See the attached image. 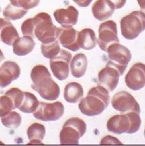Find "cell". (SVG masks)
I'll return each mask as SVG.
<instances>
[{
  "label": "cell",
  "instance_id": "obj_11",
  "mask_svg": "<svg viewBox=\"0 0 145 146\" xmlns=\"http://www.w3.org/2000/svg\"><path fill=\"white\" fill-rule=\"evenodd\" d=\"M120 76L122 74L119 67L109 61L106 67L98 73V85L105 87L108 91H113L117 87Z\"/></svg>",
  "mask_w": 145,
  "mask_h": 146
},
{
  "label": "cell",
  "instance_id": "obj_9",
  "mask_svg": "<svg viewBox=\"0 0 145 146\" xmlns=\"http://www.w3.org/2000/svg\"><path fill=\"white\" fill-rule=\"evenodd\" d=\"M113 108L121 113H140V106L129 92L122 90L114 95L111 101Z\"/></svg>",
  "mask_w": 145,
  "mask_h": 146
},
{
  "label": "cell",
  "instance_id": "obj_12",
  "mask_svg": "<svg viewBox=\"0 0 145 146\" xmlns=\"http://www.w3.org/2000/svg\"><path fill=\"white\" fill-rule=\"evenodd\" d=\"M107 52L110 61L119 67L122 75L131 59L130 50L125 46L119 44V43H115L109 46Z\"/></svg>",
  "mask_w": 145,
  "mask_h": 146
},
{
  "label": "cell",
  "instance_id": "obj_32",
  "mask_svg": "<svg viewBox=\"0 0 145 146\" xmlns=\"http://www.w3.org/2000/svg\"><path fill=\"white\" fill-rule=\"evenodd\" d=\"M112 3L115 9H120L126 4V0H110Z\"/></svg>",
  "mask_w": 145,
  "mask_h": 146
},
{
  "label": "cell",
  "instance_id": "obj_5",
  "mask_svg": "<svg viewBox=\"0 0 145 146\" xmlns=\"http://www.w3.org/2000/svg\"><path fill=\"white\" fill-rule=\"evenodd\" d=\"M122 36L126 40H134L145 30V14L143 11H134L120 20Z\"/></svg>",
  "mask_w": 145,
  "mask_h": 146
},
{
  "label": "cell",
  "instance_id": "obj_20",
  "mask_svg": "<svg viewBox=\"0 0 145 146\" xmlns=\"http://www.w3.org/2000/svg\"><path fill=\"white\" fill-rule=\"evenodd\" d=\"M77 44L80 48L91 50L97 44L96 35L93 29H84L77 34Z\"/></svg>",
  "mask_w": 145,
  "mask_h": 146
},
{
  "label": "cell",
  "instance_id": "obj_10",
  "mask_svg": "<svg viewBox=\"0 0 145 146\" xmlns=\"http://www.w3.org/2000/svg\"><path fill=\"white\" fill-rule=\"evenodd\" d=\"M72 55L70 52L61 49L60 52L56 57L50 59V68L53 76L58 80L66 79L70 74V62Z\"/></svg>",
  "mask_w": 145,
  "mask_h": 146
},
{
  "label": "cell",
  "instance_id": "obj_1",
  "mask_svg": "<svg viewBox=\"0 0 145 146\" xmlns=\"http://www.w3.org/2000/svg\"><path fill=\"white\" fill-rule=\"evenodd\" d=\"M32 80V89L36 90L44 99L53 101L58 99L60 95V87L52 78L47 67L38 65L33 67L31 72Z\"/></svg>",
  "mask_w": 145,
  "mask_h": 146
},
{
  "label": "cell",
  "instance_id": "obj_3",
  "mask_svg": "<svg viewBox=\"0 0 145 146\" xmlns=\"http://www.w3.org/2000/svg\"><path fill=\"white\" fill-rule=\"evenodd\" d=\"M140 125V114L128 112L110 118L107 123V127L109 132L115 134H134L139 131Z\"/></svg>",
  "mask_w": 145,
  "mask_h": 146
},
{
  "label": "cell",
  "instance_id": "obj_14",
  "mask_svg": "<svg viewBox=\"0 0 145 146\" xmlns=\"http://www.w3.org/2000/svg\"><path fill=\"white\" fill-rule=\"evenodd\" d=\"M77 31L72 27L58 28L56 39L62 47L76 52L80 48L77 44Z\"/></svg>",
  "mask_w": 145,
  "mask_h": 146
},
{
  "label": "cell",
  "instance_id": "obj_23",
  "mask_svg": "<svg viewBox=\"0 0 145 146\" xmlns=\"http://www.w3.org/2000/svg\"><path fill=\"white\" fill-rule=\"evenodd\" d=\"M45 127L43 124L34 123L28 128L27 135L29 139V144H42V141L45 136Z\"/></svg>",
  "mask_w": 145,
  "mask_h": 146
},
{
  "label": "cell",
  "instance_id": "obj_21",
  "mask_svg": "<svg viewBox=\"0 0 145 146\" xmlns=\"http://www.w3.org/2000/svg\"><path fill=\"white\" fill-rule=\"evenodd\" d=\"M87 57L84 53L76 54L73 59H71L70 70L72 75L77 78L83 77L87 70Z\"/></svg>",
  "mask_w": 145,
  "mask_h": 146
},
{
  "label": "cell",
  "instance_id": "obj_34",
  "mask_svg": "<svg viewBox=\"0 0 145 146\" xmlns=\"http://www.w3.org/2000/svg\"><path fill=\"white\" fill-rule=\"evenodd\" d=\"M137 2L140 7L141 11H143L145 14V0H137Z\"/></svg>",
  "mask_w": 145,
  "mask_h": 146
},
{
  "label": "cell",
  "instance_id": "obj_25",
  "mask_svg": "<svg viewBox=\"0 0 145 146\" xmlns=\"http://www.w3.org/2000/svg\"><path fill=\"white\" fill-rule=\"evenodd\" d=\"M28 10L23 9L20 7H15L12 4L7 5L3 10V15L6 19L9 20H16L21 19L28 13Z\"/></svg>",
  "mask_w": 145,
  "mask_h": 146
},
{
  "label": "cell",
  "instance_id": "obj_36",
  "mask_svg": "<svg viewBox=\"0 0 145 146\" xmlns=\"http://www.w3.org/2000/svg\"><path fill=\"white\" fill-rule=\"evenodd\" d=\"M144 137H145V130H144Z\"/></svg>",
  "mask_w": 145,
  "mask_h": 146
},
{
  "label": "cell",
  "instance_id": "obj_15",
  "mask_svg": "<svg viewBox=\"0 0 145 146\" xmlns=\"http://www.w3.org/2000/svg\"><path fill=\"white\" fill-rule=\"evenodd\" d=\"M20 75L19 66L13 61H5L0 66V87L9 86Z\"/></svg>",
  "mask_w": 145,
  "mask_h": 146
},
{
  "label": "cell",
  "instance_id": "obj_29",
  "mask_svg": "<svg viewBox=\"0 0 145 146\" xmlns=\"http://www.w3.org/2000/svg\"><path fill=\"white\" fill-rule=\"evenodd\" d=\"M15 109L13 102L7 95L0 96V117L5 116Z\"/></svg>",
  "mask_w": 145,
  "mask_h": 146
},
{
  "label": "cell",
  "instance_id": "obj_8",
  "mask_svg": "<svg viewBox=\"0 0 145 146\" xmlns=\"http://www.w3.org/2000/svg\"><path fill=\"white\" fill-rule=\"evenodd\" d=\"M119 42V40L118 37L117 24L115 21L107 20L100 24L97 43L103 51L107 52L109 46Z\"/></svg>",
  "mask_w": 145,
  "mask_h": 146
},
{
  "label": "cell",
  "instance_id": "obj_24",
  "mask_svg": "<svg viewBox=\"0 0 145 146\" xmlns=\"http://www.w3.org/2000/svg\"><path fill=\"white\" fill-rule=\"evenodd\" d=\"M24 99L19 107V110L24 113H33L37 108L40 102L37 98L30 92H24Z\"/></svg>",
  "mask_w": 145,
  "mask_h": 146
},
{
  "label": "cell",
  "instance_id": "obj_26",
  "mask_svg": "<svg viewBox=\"0 0 145 146\" xmlns=\"http://www.w3.org/2000/svg\"><path fill=\"white\" fill-rule=\"evenodd\" d=\"M60 51H61L60 44L59 41L56 40L50 43L42 44L41 45V52L43 56L48 59L54 58L60 52Z\"/></svg>",
  "mask_w": 145,
  "mask_h": 146
},
{
  "label": "cell",
  "instance_id": "obj_4",
  "mask_svg": "<svg viewBox=\"0 0 145 146\" xmlns=\"http://www.w3.org/2000/svg\"><path fill=\"white\" fill-rule=\"evenodd\" d=\"M33 19L35 37L42 44L50 43L56 40L58 28L52 23L51 16L46 12L38 13Z\"/></svg>",
  "mask_w": 145,
  "mask_h": 146
},
{
  "label": "cell",
  "instance_id": "obj_7",
  "mask_svg": "<svg viewBox=\"0 0 145 146\" xmlns=\"http://www.w3.org/2000/svg\"><path fill=\"white\" fill-rule=\"evenodd\" d=\"M65 112L64 105L61 102L43 103L40 102L37 108L33 112V116L40 121H56L60 119Z\"/></svg>",
  "mask_w": 145,
  "mask_h": 146
},
{
  "label": "cell",
  "instance_id": "obj_19",
  "mask_svg": "<svg viewBox=\"0 0 145 146\" xmlns=\"http://www.w3.org/2000/svg\"><path fill=\"white\" fill-rule=\"evenodd\" d=\"M36 43L32 37L28 36H24L23 37H19L13 43V52L17 56H26L29 54L35 48Z\"/></svg>",
  "mask_w": 145,
  "mask_h": 146
},
{
  "label": "cell",
  "instance_id": "obj_31",
  "mask_svg": "<svg viewBox=\"0 0 145 146\" xmlns=\"http://www.w3.org/2000/svg\"><path fill=\"white\" fill-rule=\"evenodd\" d=\"M21 32L24 36H28L31 37H34V23H33V19H26L24 23L21 25Z\"/></svg>",
  "mask_w": 145,
  "mask_h": 146
},
{
  "label": "cell",
  "instance_id": "obj_22",
  "mask_svg": "<svg viewBox=\"0 0 145 146\" xmlns=\"http://www.w3.org/2000/svg\"><path fill=\"white\" fill-rule=\"evenodd\" d=\"M84 94L83 87L78 82H70L64 90V99L70 104H76L82 99Z\"/></svg>",
  "mask_w": 145,
  "mask_h": 146
},
{
  "label": "cell",
  "instance_id": "obj_2",
  "mask_svg": "<svg viewBox=\"0 0 145 146\" xmlns=\"http://www.w3.org/2000/svg\"><path fill=\"white\" fill-rule=\"evenodd\" d=\"M110 103L109 91L98 85L89 90L87 96L81 100L78 108L86 116H96L102 114Z\"/></svg>",
  "mask_w": 145,
  "mask_h": 146
},
{
  "label": "cell",
  "instance_id": "obj_16",
  "mask_svg": "<svg viewBox=\"0 0 145 146\" xmlns=\"http://www.w3.org/2000/svg\"><path fill=\"white\" fill-rule=\"evenodd\" d=\"M53 15L56 22L62 27H71L77 23L79 12L74 7L69 6L67 8L56 10Z\"/></svg>",
  "mask_w": 145,
  "mask_h": 146
},
{
  "label": "cell",
  "instance_id": "obj_35",
  "mask_svg": "<svg viewBox=\"0 0 145 146\" xmlns=\"http://www.w3.org/2000/svg\"><path fill=\"white\" fill-rule=\"evenodd\" d=\"M4 59V55H3V53L2 52V50L0 49V62L3 61Z\"/></svg>",
  "mask_w": 145,
  "mask_h": 146
},
{
  "label": "cell",
  "instance_id": "obj_33",
  "mask_svg": "<svg viewBox=\"0 0 145 146\" xmlns=\"http://www.w3.org/2000/svg\"><path fill=\"white\" fill-rule=\"evenodd\" d=\"M73 1L75 3L78 5L79 7H88L93 0H73Z\"/></svg>",
  "mask_w": 145,
  "mask_h": 146
},
{
  "label": "cell",
  "instance_id": "obj_30",
  "mask_svg": "<svg viewBox=\"0 0 145 146\" xmlns=\"http://www.w3.org/2000/svg\"><path fill=\"white\" fill-rule=\"evenodd\" d=\"M40 0H10L11 4L25 10L32 9L37 7Z\"/></svg>",
  "mask_w": 145,
  "mask_h": 146
},
{
  "label": "cell",
  "instance_id": "obj_27",
  "mask_svg": "<svg viewBox=\"0 0 145 146\" xmlns=\"http://www.w3.org/2000/svg\"><path fill=\"white\" fill-rule=\"evenodd\" d=\"M1 122L7 128H17L22 122V118L18 112L11 111L5 116L1 117Z\"/></svg>",
  "mask_w": 145,
  "mask_h": 146
},
{
  "label": "cell",
  "instance_id": "obj_17",
  "mask_svg": "<svg viewBox=\"0 0 145 146\" xmlns=\"http://www.w3.org/2000/svg\"><path fill=\"white\" fill-rule=\"evenodd\" d=\"M115 9V6L110 0H97L92 6L91 11L95 19L104 21L112 16Z\"/></svg>",
  "mask_w": 145,
  "mask_h": 146
},
{
  "label": "cell",
  "instance_id": "obj_28",
  "mask_svg": "<svg viewBox=\"0 0 145 146\" xmlns=\"http://www.w3.org/2000/svg\"><path fill=\"white\" fill-rule=\"evenodd\" d=\"M6 95H7L10 99H11V101L13 102L15 108H19L20 104L23 101L24 99V92L21 91L19 88H11L8 90L6 93Z\"/></svg>",
  "mask_w": 145,
  "mask_h": 146
},
{
  "label": "cell",
  "instance_id": "obj_6",
  "mask_svg": "<svg viewBox=\"0 0 145 146\" xmlns=\"http://www.w3.org/2000/svg\"><path fill=\"white\" fill-rule=\"evenodd\" d=\"M86 131V123L77 117L69 119L60 132L61 145H78L79 139Z\"/></svg>",
  "mask_w": 145,
  "mask_h": 146
},
{
  "label": "cell",
  "instance_id": "obj_13",
  "mask_svg": "<svg viewBox=\"0 0 145 146\" xmlns=\"http://www.w3.org/2000/svg\"><path fill=\"white\" fill-rule=\"evenodd\" d=\"M126 86L133 90H139L145 86V64L136 63L131 66L125 77Z\"/></svg>",
  "mask_w": 145,
  "mask_h": 146
},
{
  "label": "cell",
  "instance_id": "obj_18",
  "mask_svg": "<svg viewBox=\"0 0 145 146\" xmlns=\"http://www.w3.org/2000/svg\"><path fill=\"white\" fill-rule=\"evenodd\" d=\"M19 33L16 29L6 18H0V40L7 45H12L19 38Z\"/></svg>",
  "mask_w": 145,
  "mask_h": 146
}]
</instances>
